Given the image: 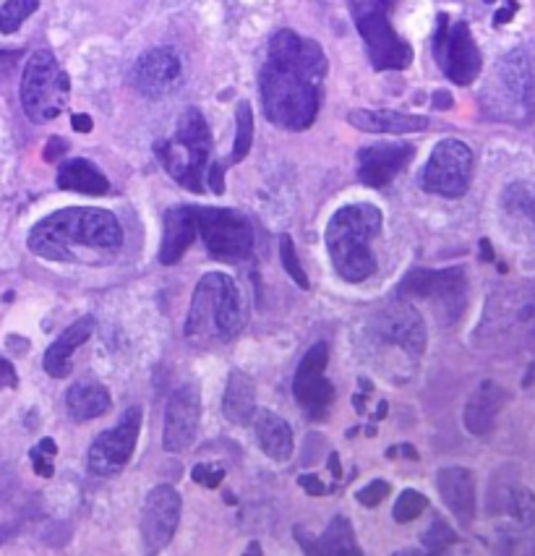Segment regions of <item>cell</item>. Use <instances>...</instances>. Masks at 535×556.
Listing matches in <instances>:
<instances>
[{"instance_id": "cell-19", "label": "cell", "mask_w": 535, "mask_h": 556, "mask_svg": "<svg viewBox=\"0 0 535 556\" xmlns=\"http://www.w3.org/2000/svg\"><path fill=\"white\" fill-rule=\"evenodd\" d=\"M436 489L460 526H470L475 520V478L468 468H442L436 473Z\"/></svg>"}, {"instance_id": "cell-37", "label": "cell", "mask_w": 535, "mask_h": 556, "mask_svg": "<svg viewBox=\"0 0 535 556\" xmlns=\"http://www.w3.org/2000/svg\"><path fill=\"white\" fill-rule=\"evenodd\" d=\"M58 455V447L53 439H42L35 450L29 452L31 463H35V473H40L44 478L53 476V457Z\"/></svg>"}, {"instance_id": "cell-34", "label": "cell", "mask_w": 535, "mask_h": 556, "mask_svg": "<svg viewBox=\"0 0 535 556\" xmlns=\"http://www.w3.org/2000/svg\"><path fill=\"white\" fill-rule=\"evenodd\" d=\"M425 507H429V500H425L423 494H418V491L412 489H405L403 494L397 496L392 515H395L397 522H412L423 515Z\"/></svg>"}, {"instance_id": "cell-3", "label": "cell", "mask_w": 535, "mask_h": 556, "mask_svg": "<svg viewBox=\"0 0 535 556\" xmlns=\"http://www.w3.org/2000/svg\"><path fill=\"white\" fill-rule=\"evenodd\" d=\"M246 325L241 293L233 277L209 271L193 290L189 316H186V340L196 348L222 345L238 338Z\"/></svg>"}, {"instance_id": "cell-28", "label": "cell", "mask_w": 535, "mask_h": 556, "mask_svg": "<svg viewBox=\"0 0 535 556\" xmlns=\"http://www.w3.org/2000/svg\"><path fill=\"white\" fill-rule=\"evenodd\" d=\"M256 437H259L264 455L272 457L275 463H288L293 457V431L277 413L262 410L256 416Z\"/></svg>"}, {"instance_id": "cell-2", "label": "cell", "mask_w": 535, "mask_h": 556, "mask_svg": "<svg viewBox=\"0 0 535 556\" xmlns=\"http://www.w3.org/2000/svg\"><path fill=\"white\" fill-rule=\"evenodd\" d=\"M124 245V230L113 212L94 206H68L53 212L29 232L31 254L50 262H79L92 254H115Z\"/></svg>"}, {"instance_id": "cell-27", "label": "cell", "mask_w": 535, "mask_h": 556, "mask_svg": "<svg viewBox=\"0 0 535 556\" xmlns=\"http://www.w3.org/2000/svg\"><path fill=\"white\" fill-rule=\"evenodd\" d=\"M58 189L63 191H76V193H89V197H105L111 191V180L105 178V173L100 167H94L89 160H68L58 170Z\"/></svg>"}, {"instance_id": "cell-5", "label": "cell", "mask_w": 535, "mask_h": 556, "mask_svg": "<svg viewBox=\"0 0 535 556\" xmlns=\"http://www.w3.org/2000/svg\"><path fill=\"white\" fill-rule=\"evenodd\" d=\"M154 152L176 184L193 193L204 191V167L212 154V136L204 115L196 108H189L180 115L176 136L157 141Z\"/></svg>"}, {"instance_id": "cell-49", "label": "cell", "mask_w": 535, "mask_h": 556, "mask_svg": "<svg viewBox=\"0 0 535 556\" xmlns=\"http://www.w3.org/2000/svg\"><path fill=\"white\" fill-rule=\"evenodd\" d=\"M330 468H332L334 478L343 476V468H340V457H337V452H332V455H330Z\"/></svg>"}, {"instance_id": "cell-29", "label": "cell", "mask_w": 535, "mask_h": 556, "mask_svg": "<svg viewBox=\"0 0 535 556\" xmlns=\"http://www.w3.org/2000/svg\"><path fill=\"white\" fill-rule=\"evenodd\" d=\"M66 407L74 421H92L111 410V392L97 381H79L68 390Z\"/></svg>"}, {"instance_id": "cell-46", "label": "cell", "mask_w": 535, "mask_h": 556, "mask_svg": "<svg viewBox=\"0 0 535 556\" xmlns=\"http://www.w3.org/2000/svg\"><path fill=\"white\" fill-rule=\"evenodd\" d=\"M399 452H403L405 457H412V460H418V452L410 447V444H399V450H386V457H397Z\"/></svg>"}, {"instance_id": "cell-50", "label": "cell", "mask_w": 535, "mask_h": 556, "mask_svg": "<svg viewBox=\"0 0 535 556\" xmlns=\"http://www.w3.org/2000/svg\"><path fill=\"white\" fill-rule=\"evenodd\" d=\"M249 554H254V556H256V554H262V546H259V543H256V541L251 543V546H249Z\"/></svg>"}, {"instance_id": "cell-30", "label": "cell", "mask_w": 535, "mask_h": 556, "mask_svg": "<svg viewBox=\"0 0 535 556\" xmlns=\"http://www.w3.org/2000/svg\"><path fill=\"white\" fill-rule=\"evenodd\" d=\"M505 210L512 217L525 219L535 228V186L533 184H512L505 191Z\"/></svg>"}, {"instance_id": "cell-11", "label": "cell", "mask_w": 535, "mask_h": 556, "mask_svg": "<svg viewBox=\"0 0 535 556\" xmlns=\"http://www.w3.org/2000/svg\"><path fill=\"white\" fill-rule=\"evenodd\" d=\"M473 152L466 141L444 139L434 147L423 170V189L444 199H460L470 189Z\"/></svg>"}, {"instance_id": "cell-15", "label": "cell", "mask_w": 535, "mask_h": 556, "mask_svg": "<svg viewBox=\"0 0 535 556\" xmlns=\"http://www.w3.org/2000/svg\"><path fill=\"white\" fill-rule=\"evenodd\" d=\"M202 418V392L196 384H183L170 394L165 407L163 447L167 452H186L199 434Z\"/></svg>"}, {"instance_id": "cell-8", "label": "cell", "mask_w": 535, "mask_h": 556, "mask_svg": "<svg viewBox=\"0 0 535 556\" xmlns=\"http://www.w3.org/2000/svg\"><path fill=\"white\" fill-rule=\"evenodd\" d=\"M399 299L408 301H429L436 303V312L444 316L447 325L460 319V314L466 312V299H468V277L462 267H449V269H412L408 271L397 290Z\"/></svg>"}, {"instance_id": "cell-13", "label": "cell", "mask_w": 535, "mask_h": 556, "mask_svg": "<svg viewBox=\"0 0 535 556\" xmlns=\"http://www.w3.org/2000/svg\"><path fill=\"white\" fill-rule=\"evenodd\" d=\"M327 364H330V345L316 342L301 358L298 371H295L293 379L295 400L311 418H324L330 405L334 403V387L324 377Z\"/></svg>"}, {"instance_id": "cell-44", "label": "cell", "mask_w": 535, "mask_h": 556, "mask_svg": "<svg viewBox=\"0 0 535 556\" xmlns=\"http://www.w3.org/2000/svg\"><path fill=\"white\" fill-rule=\"evenodd\" d=\"M518 14V0H507V5L501 11H496V16H494V24L496 27H501V24H507V22H512V16Z\"/></svg>"}, {"instance_id": "cell-25", "label": "cell", "mask_w": 535, "mask_h": 556, "mask_svg": "<svg viewBox=\"0 0 535 556\" xmlns=\"http://www.w3.org/2000/svg\"><path fill=\"white\" fill-rule=\"evenodd\" d=\"M499 79L505 84L509 97L514 100V105L522 108V113L531 115L535 84H533L531 63H527L525 53H520V50L509 53L505 61L499 63Z\"/></svg>"}, {"instance_id": "cell-38", "label": "cell", "mask_w": 535, "mask_h": 556, "mask_svg": "<svg viewBox=\"0 0 535 556\" xmlns=\"http://www.w3.org/2000/svg\"><path fill=\"white\" fill-rule=\"evenodd\" d=\"M191 478L199 483V486L217 489L222 483V478H225V468H222V465H196Z\"/></svg>"}, {"instance_id": "cell-35", "label": "cell", "mask_w": 535, "mask_h": 556, "mask_svg": "<svg viewBox=\"0 0 535 556\" xmlns=\"http://www.w3.org/2000/svg\"><path fill=\"white\" fill-rule=\"evenodd\" d=\"M455 541H457V533L449 528L447 520H442V517H436V520L431 522V528L423 533V546L434 554L447 552Z\"/></svg>"}, {"instance_id": "cell-21", "label": "cell", "mask_w": 535, "mask_h": 556, "mask_svg": "<svg viewBox=\"0 0 535 556\" xmlns=\"http://www.w3.org/2000/svg\"><path fill=\"white\" fill-rule=\"evenodd\" d=\"M507 405V392L505 387L496 384V381H481L479 390L470 394L466 405V429L470 434L483 437L494 429L496 416L501 413V407Z\"/></svg>"}, {"instance_id": "cell-31", "label": "cell", "mask_w": 535, "mask_h": 556, "mask_svg": "<svg viewBox=\"0 0 535 556\" xmlns=\"http://www.w3.org/2000/svg\"><path fill=\"white\" fill-rule=\"evenodd\" d=\"M251 141H254V113H251L249 102H238L235 108V144L230 163H241L251 152Z\"/></svg>"}, {"instance_id": "cell-22", "label": "cell", "mask_w": 535, "mask_h": 556, "mask_svg": "<svg viewBox=\"0 0 535 556\" xmlns=\"http://www.w3.org/2000/svg\"><path fill=\"white\" fill-rule=\"evenodd\" d=\"M92 332H94L92 316H81V319H76L68 329H63L53 345L48 348V353H44V361H42L44 371H48L53 379H66L71 368H74L71 366V355H74V351H79Z\"/></svg>"}, {"instance_id": "cell-20", "label": "cell", "mask_w": 535, "mask_h": 556, "mask_svg": "<svg viewBox=\"0 0 535 556\" xmlns=\"http://www.w3.org/2000/svg\"><path fill=\"white\" fill-rule=\"evenodd\" d=\"M196 238V212L193 206H173L165 212L163 245H160V264L173 267L183 258L189 245Z\"/></svg>"}, {"instance_id": "cell-41", "label": "cell", "mask_w": 535, "mask_h": 556, "mask_svg": "<svg viewBox=\"0 0 535 556\" xmlns=\"http://www.w3.org/2000/svg\"><path fill=\"white\" fill-rule=\"evenodd\" d=\"M18 384V374L14 364H9L5 358H0V390H11Z\"/></svg>"}, {"instance_id": "cell-33", "label": "cell", "mask_w": 535, "mask_h": 556, "mask_svg": "<svg viewBox=\"0 0 535 556\" xmlns=\"http://www.w3.org/2000/svg\"><path fill=\"white\" fill-rule=\"evenodd\" d=\"M509 513H512V517L520 522V526H525V528L535 526V496H533V491L527 486H522V483H514V486H509Z\"/></svg>"}, {"instance_id": "cell-48", "label": "cell", "mask_w": 535, "mask_h": 556, "mask_svg": "<svg viewBox=\"0 0 535 556\" xmlns=\"http://www.w3.org/2000/svg\"><path fill=\"white\" fill-rule=\"evenodd\" d=\"M481 254H483V262H494V249L492 243H488V238H483L481 241Z\"/></svg>"}, {"instance_id": "cell-7", "label": "cell", "mask_w": 535, "mask_h": 556, "mask_svg": "<svg viewBox=\"0 0 535 556\" xmlns=\"http://www.w3.org/2000/svg\"><path fill=\"white\" fill-rule=\"evenodd\" d=\"M71 84L50 50H37L22 76V105L31 123L55 121L68 105Z\"/></svg>"}, {"instance_id": "cell-42", "label": "cell", "mask_w": 535, "mask_h": 556, "mask_svg": "<svg viewBox=\"0 0 535 556\" xmlns=\"http://www.w3.org/2000/svg\"><path fill=\"white\" fill-rule=\"evenodd\" d=\"M66 152H68L66 139H58V136H53V139L48 141V147H44V160H48V163H55V160L63 157Z\"/></svg>"}, {"instance_id": "cell-10", "label": "cell", "mask_w": 535, "mask_h": 556, "mask_svg": "<svg viewBox=\"0 0 535 556\" xmlns=\"http://www.w3.org/2000/svg\"><path fill=\"white\" fill-rule=\"evenodd\" d=\"M434 58L449 81L468 87L479 79L483 58L466 22H449L447 14H440L434 31Z\"/></svg>"}, {"instance_id": "cell-6", "label": "cell", "mask_w": 535, "mask_h": 556, "mask_svg": "<svg viewBox=\"0 0 535 556\" xmlns=\"http://www.w3.org/2000/svg\"><path fill=\"white\" fill-rule=\"evenodd\" d=\"M353 22L364 37L369 61L377 71H403L412 63V48L399 40L390 24L392 0H347Z\"/></svg>"}, {"instance_id": "cell-4", "label": "cell", "mask_w": 535, "mask_h": 556, "mask_svg": "<svg viewBox=\"0 0 535 556\" xmlns=\"http://www.w3.org/2000/svg\"><path fill=\"white\" fill-rule=\"evenodd\" d=\"M382 230V212L373 204H351L334 212L327 225V249L337 275L347 282H364L377 271L371 241Z\"/></svg>"}, {"instance_id": "cell-26", "label": "cell", "mask_w": 535, "mask_h": 556, "mask_svg": "<svg viewBox=\"0 0 535 556\" xmlns=\"http://www.w3.org/2000/svg\"><path fill=\"white\" fill-rule=\"evenodd\" d=\"M222 413L233 426L251 424V418H254V413H256L254 381H251L249 374L238 371V368L230 371L228 384H225Z\"/></svg>"}, {"instance_id": "cell-9", "label": "cell", "mask_w": 535, "mask_h": 556, "mask_svg": "<svg viewBox=\"0 0 535 556\" xmlns=\"http://www.w3.org/2000/svg\"><path fill=\"white\" fill-rule=\"evenodd\" d=\"M196 212V230L202 232L206 251L217 262H241L254 251V228L238 210L202 206Z\"/></svg>"}, {"instance_id": "cell-23", "label": "cell", "mask_w": 535, "mask_h": 556, "mask_svg": "<svg viewBox=\"0 0 535 556\" xmlns=\"http://www.w3.org/2000/svg\"><path fill=\"white\" fill-rule=\"evenodd\" d=\"M347 123L366 134H416L429 128L423 115L397 113V110H351Z\"/></svg>"}, {"instance_id": "cell-47", "label": "cell", "mask_w": 535, "mask_h": 556, "mask_svg": "<svg viewBox=\"0 0 535 556\" xmlns=\"http://www.w3.org/2000/svg\"><path fill=\"white\" fill-rule=\"evenodd\" d=\"M434 108L440 110L453 108V97H449V92H434Z\"/></svg>"}, {"instance_id": "cell-1", "label": "cell", "mask_w": 535, "mask_h": 556, "mask_svg": "<svg viewBox=\"0 0 535 556\" xmlns=\"http://www.w3.org/2000/svg\"><path fill=\"white\" fill-rule=\"evenodd\" d=\"M327 58L319 42L280 29L269 42V58L259 76L264 115L288 131H303L316 121Z\"/></svg>"}, {"instance_id": "cell-36", "label": "cell", "mask_w": 535, "mask_h": 556, "mask_svg": "<svg viewBox=\"0 0 535 556\" xmlns=\"http://www.w3.org/2000/svg\"><path fill=\"white\" fill-rule=\"evenodd\" d=\"M280 256H282V267H285L288 275L293 277L295 286L303 288V290H308V286H311V282H308V275L301 267L298 254H295V243H293V238H290V236H282L280 238Z\"/></svg>"}, {"instance_id": "cell-24", "label": "cell", "mask_w": 535, "mask_h": 556, "mask_svg": "<svg viewBox=\"0 0 535 556\" xmlns=\"http://www.w3.org/2000/svg\"><path fill=\"white\" fill-rule=\"evenodd\" d=\"M295 539L303 546V552L311 554V556H360L356 533H353L351 520L345 517H334L327 528V533L321 539H306L303 535V528H295Z\"/></svg>"}, {"instance_id": "cell-45", "label": "cell", "mask_w": 535, "mask_h": 556, "mask_svg": "<svg viewBox=\"0 0 535 556\" xmlns=\"http://www.w3.org/2000/svg\"><path fill=\"white\" fill-rule=\"evenodd\" d=\"M71 126H74V131H79V134H92L94 123L87 113H76L74 118H71Z\"/></svg>"}, {"instance_id": "cell-40", "label": "cell", "mask_w": 535, "mask_h": 556, "mask_svg": "<svg viewBox=\"0 0 535 556\" xmlns=\"http://www.w3.org/2000/svg\"><path fill=\"white\" fill-rule=\"evenodd\" d=\"M298 486H301L303 491H306V494H311V496H327V494H332V489L324 486V483H321L319 478H316L314 473L301 476V478H298Z\"/></svg>"}, {"instance_id": "cell-32", "label": "cell", "mask_w": 535, "mask_h": 556, "mask_svg": "<svg viewBox=\"0 0 535 556\" xmlns=\"http://www.w3.org/2000/svg\"><path fill=\"white\" fill-rule=\"evenodd\" d=\"M37 9H40V0H5L0 9V31L14 35Z\"/></svg>"}, {"instance_id": "cell-43", "label": "cell", "mask_w": 535, "mask_h": 556, "mask_svg": "<svg viewBox=\"0 0 535 556\" xmlns=\"http://www.w3.org/2000/svg\"><path fill=\"white\" fill-rule=\"evenodd\" d=\"M206 180H209V189L215 193H225V173H222V165L215 163L209 167V176H206Z\"/></svg>"}, {"instance_id": "cell-17", "label": "cell", "mask_w": 535, "mask_h": 556, "mask_svg": "<svg viewBox=\"0 0 535 556\" xmlns=\"http://www.w3.org/2000/svg\"><path fill=\"white\" fill-rule=\"evenodd\" d=\"M180 79H183V66H180V58L173 48L150 50L139 58L137 68H133V84L150 100H160V97L176 92Z\"/></svg>"}, {"instance_id": "cell-18", "label": "cell", "mask_w": 535, "mask_h": 556, "mask_svg": "<svg viewBox=\"0 0 535 556\" xmlns=\"http://www.w3.org/2000/svg\"><path fill=\"white\" fill-rule=\"evenodd\" d=\"M412 144H373L358 152V178L360 184L371 186V189H382V186L395 180L405 165L410 163Z\"/></svg>"}, {"instance_id": "cell-16", "label": "cell", "mask_w": 535, "mask_h": 556, "mask_svg": "<svg viewBox=\"0 0 535 556\" xmlns=\"http://www.w3.org/2000/svg\"><path fill=\"white\" fill-rule=\"evenodd\" d=\"M180 494L173 486H157L147 496L144 509H141V539L150 552H160L176 535L180 522Z\"/></svg>"}, {"instance_id": "cell-14", "label": "cell", "mask_w": 535, "mask_h": 556, "mask_svg": "<svg viewBox=\"0 0 535 556\" xmlns=\"http://www.w3.org/2000/svg\"><path fill=\"white\" fill-rule=\"evenodd\" d=\"M373 334L384 342V345L399 348L412 361L423 353L425 348V327L421 314L410 306L408 301H395L379 312L373 319Z\"/></svg>"}, {"instance_id": "cell-39", "label": "cell", "mask_w": 535, "mask_h": 556, "mask_svg": "<svg viewBox=\"0 0 535 556\" xmlns=\"http://www.w3.org/2000/svg\"><path fill=\"white\" fill-rule=\"evenodd\" d=\"M386 496H390V483L386 481H371L369 486L358 491V502L364 504V507H379Z\"/></svg>"}, {"instance_id": "cell-12", "label": "cell", "mask_w": 535, "mask_h": 556, "mask_svg": "<svg viewBox=\"0 0 535 556\" xmlns=\"http://www.w3.org/2000/svg\"><path fill=\"white\" fill-rule=\"evenodd\" d=\"M141 421H144V413L139 405H131L126 407V413L113 429L102 431L94 439V444L89 447V470L94 476H113L126 468L133 450H137Z\"/></svg>"}]
</instances>
